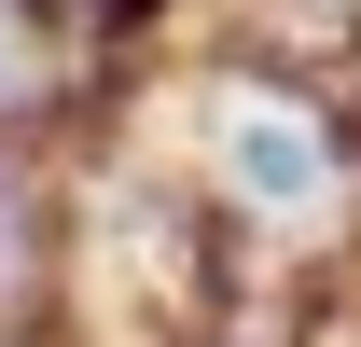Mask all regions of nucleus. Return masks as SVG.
Instances as JSON below:
<instances>
[{"label":"nucleus","instance_id":"obj_1","mask_svg":"<svg viewBox=\"0 0 361 347\" xmlns=\"http://www.w3.org/2000/svg\"><path fill=\"white\" fill-rule=\"evenodd\" d=\"M180 181L209 195V222L223 236H250V250H306V236H334L361 195V139L348 111L319 84H278V70H180Z\"/></svg>","mask_w":361,"mask_h":347},{"label":"nucleus","instance_id":"obj_2","mask_svg":"<svg viewBox=\"0 0 361 347\" xmlns=\"http://www.w3.org/2000/svg\"><path fill=\"white\" fill-rule=\"evenodd\" d=\"M0 139H84V97H70V70L42 56L28 0H0Z\"/></svg>","mask_w":361,"mask_h":347}]
</instances>
